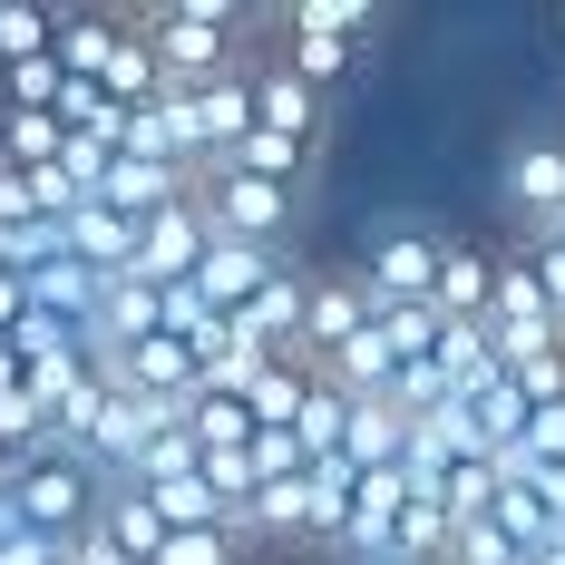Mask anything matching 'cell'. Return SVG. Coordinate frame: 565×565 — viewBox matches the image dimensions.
Listing matches in <instances>:
<instances>
[{"label":"cell","instance_id":"8","mask_svg":"<svg viewBox=\"0 0 565 565\" xmlns=\"http://www.w3.org/2000/svg\"><path fill=\"white\" fill-rule=\"evenodd\" d=\"M274 264L282 254H254V244H225V234H215V254H205V274H195V302H205L215 322H234V312L274 282Z\"/></svg>","mask_w":565,"mask_h":565},{"label":"cell","instance_id":"29","mask_svg":"<svg viewBox=\"0 0 565 565\" xmlns=\"http://www.w3.org/2000/svg\"><path fill=\"white\" fill-rule=\"evenodd\" d=\"M0 175H10V167H0Z\"/></svg>","mask_w":565,"mask_h":565},{"label":"cell","instance_id":"18","mask_svg":"<svg viewBox=\"0 0 565 565\" xmlns=\"http://www.w3.org/2000/svg\"><path fill=\"white\" fill-rule=\"evenodd\" d=\"M371 332L391 341L399 371H419V361H439V332L449 322H439V302H391V312H371Z\"/></svg>","mask_w":565,"mask_h":565},{"label":"cell","instance_id":"13","mask_svg":"<svg viewBox=\"0 0 565 565\" xmlns=\"http://www.w3.org/2000/svg\"><path fill=\"white\" fill-rule=\"evenodd\" d=\"M68 254H78L98 282H117L127 264H137V225L108 215V205H78V215H68Z\"/></svg>","mask_w":565,"mask_h":565},{"label":"cell","instance_id":"28","mask_svg":"<svg viewBox=\"0 0 565 565\" xmlns=\"http://www.w3.org/2000/svg\"><path fill=\"white\" fill-rule=\"evenodd\" d=\"M526 565H565V536H556V546H536V556H526Z\"/></svg>","mask_w":565,"mask_h":565},{"label":"cell","instance_id":"24","mask_svg":"<svg viewBox=\"0 0 565 565\" xmlns=\"http://www.w3.org/2000/svg\"><path fill=\"white\" fill-rule=\"evenodd\" d=\"M536 254V282H546V302H556V322H565V244L546 234V244H526Z\"/></svg>","mask_w":565,"mask_h":565},{"label":"cell","instance_id":"16","mask_svg":"<svg viewBox=\"0 0 565 565\" xmlns=\"http://www.w3.org/2000/svg\"><path fill=\"white\" fill-rule=\"evenodd\" d=\"M185 439H195L205 458H244V449H254V409H244V399L195 391V399H185Z\"/></svg>","mask_w":565,"mask_h":565},{"label":"cell","instance_id":"25","mask_svg":"<svg viewBox=\"0 0 565 565\" xmlns=\"http://www.w3.org/2000/svg\"><path fill=\"white\" fill-rule=\"evenodd\" d=\"M0 565H58V536H30V526H20V536L0 546Z\"/></svg>","mask_w":565,"mask_h":565},{"label":"cell","instance_id":"12","mask_svg":"<svg viewBox=\"0 0 565 565\" xmlns=\"http://www.w3.org/2000/svg\"><path fill=\"white\" fill-rule=\"evenodd\" d=\"M341 458H351L361 478H371V468H399V458H409V419H399V399H351Z\"/></svg>","mask_w":565,"mask_h":565},{"label":"cell","instance_id":"3","mask_svg":"<svg viewBox=\"0 0 565 565\" xmlns=\"http://www.w3.org/2000/svg\"><path fill=\"white\" fill-rule=\"evenodd\" d=\"M498 195H508V215H516V244H546V234L565 225V137H526V147H508Z\"/></svg>","mask_w":565,"mask_h":565},{"label":"cell","instance_id":"23","mask_svg":"<svg viewBox=\"0 0 565 565\" xmlns=\"http://www.w3.org/2000/svg\"><path fill=\"white\" fill-rule=\"evenodd\" d=\"M244 556H254V546H244L234 526H175L157 565H244Z\"/></svg>","mask_w":565,"mask_h":565},{"label":"cell","instance_id":"15","mask_svg":"<svg viewBox=\"0 0 565 565\" xmlns=\"http://www.w3.org/2000/svg\"><path fill=\"white\" fill-rule=\"evenodd\" d=\"M68 157V127H58V108H0V167L40 175Z\"/></svg>","mask_w":565,"mask_h":565},{"label":"cell","instance_id":"26","mask_svg":"<svg viewBox=\"0 0 565 565\" xmlns=\"http://www.w3.org/2000/svg\"><path fill=\"white\" fill-rule=\"evenodd\" d=\"M20 381H30V371H20V351H10V332H0V399L20 391Z\"/></svg>","mask_w":565,"mask_h":565},{"label":"cell","instance_id":"21","mask_svg":"<svg viewBox=\"0 0 565 565\" xmlns=\"http://www.w3.org/2000/svg\"><path fill=\"white\" fill-rule=\"evenodd\" d=\"M341 429H351V399H341L332 381H312V399H302V419H292V439H302V458H341Z\"/></svg>","mask_w":565,"mask_h":565},{"label":"cell","instance_id":"10","mask_svg":"<svg viewBox=\"0 0 565 565\" xmlns=\"http://www.w3.org/2000/svg\"><path fill=\"white\" fill-rule=\"evenodd\" d=\"M254 127H274V137H302V147H312V137H322V88H302L282 58H264V68H254Z\"/></svg>","mask_w":565,"mask_h":565},{"label":"cell","instance_id":"1","mask_svg":"<svg viewBox=\"0 0 565 565\" xmlns=\"http://www.w3.org/2000/svg\"><path fill=\"white\" fill-rule=\"evenodd\" d=\"M381 30V10L371 0H302V10H282V68L302 78V88H322L332 98L341 68H351V50Z\"/></svg>","mask_w":565,"mask_h":565},{"label":"cell","instance_id":"5","mask_svg":"<svg viewBox=\"0 0 565 565\" xmlns=\"http://www.w3.org/2000/svg\"><path fill=\"white\" fill-rule=\"evenodd\" d=\"M439 254H449V234H429V225H391L371 254H361L371 312H391V302H429V292H439Z\"/></svg>","mask_w":565,"mask_h":565},{"label":"cell","instance_id":"19","mask_svg":"<svg viewBox=\"0 0 565 565\" xmlns=\"http://www.w3.org/2000/svg\"><path fill=\"white\" fill-rule=\"evenodd\" d=\"M302 399H312V371L302 361H264V381L244 391V409H254V429H292Z\"/></svg>","mask_w":565,"mask_h":565},{"label":"cell","instance_id":"6","mask_svg":"<svg viewBox=\"0 0 565 565\" xmlns=\"http://www.w3.org/2000/svg\"><path fill=\"white\" fill-rule=\"evenodd\" d=\"M371 332V282H361V264L351 274H312V312H302V371H322L332 351H351V341Z\"/></svg>","mask_w":565,"mask_h":565},{"label":"cell","instance_id":"22","mask_svg":"<svg viewBox=\"0 0 565 565\" xmlns=\"http://www.w3.org/2000/svg\"><path fill=\"white\" fill-rule=\"evenodd\" d=\"M302 157H312L302 137H274V127H254V137H244V147H234V157H225V167L264 175V185H292V175H302Z\"/></svg>","mask_w":565,"mask_h":565},{"label":"cell","instance_id":"4","mask_svg":"<svg viewBox=\"0 0 565 565\" xmlns=\"http://www.w3.org/2000/svg\"><path fill=\"white\" fill-rule=\"evenodd\" d=\"M205 254H215V225H205V205H195V195H175L167 215H147V225H137V264H127V274L157 282V292H175V282L205 274Z\"/></svg>","mask_w":565,"mask_h":565},{"label":"cell","instance_id":"2","mask_svg":"<svg viewBox=\"0 0 565 565\" xmlns=\"http://www.w3.org/2000/svg\"><path fill=\"white\" fill-rule=\"evenodd\" d=\"M98 498H108V488H98V468H88V458H68V449H50V458H30V468H20V498H10V508H20L30 536H58V546H68V536H88V526H98Z\"/></svg>","mask_w":565,"mask_h":565},{"label":"cell","instance_id":"7","mask_svg":"<svg viewBox=\"0 0 565 565\" xmlns=\"http://www.w3.org/2000/svg\"><path fill=\"white\" fill-rule=\"evenodd\" d=\"M98 536H108L127 565H157V556H167V516H157V498H147L137 478H108V498H98Z\"/></svg>","mask_w":565,"mask_h":565},{"label":"cell","instance_id":"11","mask_svg":"<svg viewBox=\"0 0 565 565\" xmlns=\"http://www.w3.org/2000/svg\"><path fill=\"white\" fill-rule=\"evenodd\" d=\"M195 127H205V157H234L254 137V68H225L195 88Z\"/></svg>","mask_w":565,"mask_h":565},{"label":"cell","instance_id":"20","mask_svg":"<svg viewBox=\"0 0 565 565\" xmlns=\"http://www.w3.org/2000/svg\"><path fill=\"white\" fill-rule=\"evenodd\" d=\"M50 50H58V10L10 0V10H0V58H10V68H30V58H50Z\"/></svg>","mask_w":565,"mask_h":565},{"label":"cell","instance_id":"14","mask_svg":"<svg viewBox=\"0 0 565 565\" xmlns=\"http://www.w3.org/2000/svg\"><path fill=\"white\" fill-rule=\"evenodd\" d=\"M117 40H127L117 10H58V68H68V78H108Z\"/></svg>","mask_w":565,"mask_h":565},{"label":"cell","instance_id":"9","mask_svg":"<svg viewBox=\"0 0 565 565\" xmlns=\"http://www.w3.org/2000/svg\"><path fill=\"white\" fill-rule=\"evenodd\" d=\"M429 302H439V322H488V302H498V254H488V244H449Z\"/></svg>","mask_w":565,"mask_h":565},{"label":"cell","instance_id":"27","mask_svg":"<svg viewBox=\"0 0 565 565\" xmlns=\"http://www.w3.org/2000/svg\"><path fill=\"white\" fill-rule=\"evenodd\" d=\"M10 498H20V458L0 449V508H10Z\"/></svg>","mask_w":565,"mask_h":565},{"label":"cell","instance_id":"17","mask_svg":"<svg viewBox=\"0 0 565 565\" xmlns=\"http://www.w3.org/2000/svg\"><path fill=\"white\" fill-rule=\"evenodd\" d=\"M468 419H478V449H488V458H516L536 409H526V391H516V381H488V391L468 399Z\"/></svg>","mask_w":565,"mask_h":565}]
</instances>
